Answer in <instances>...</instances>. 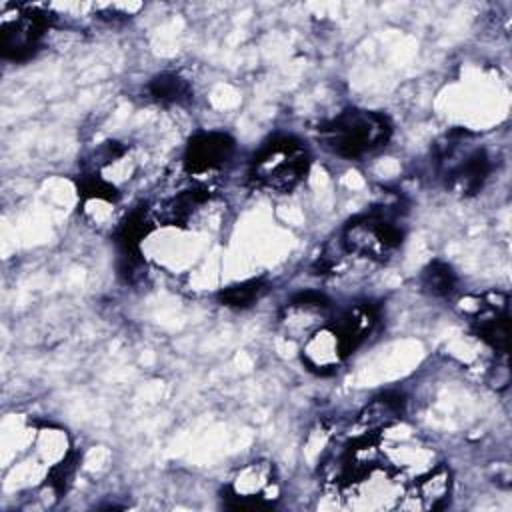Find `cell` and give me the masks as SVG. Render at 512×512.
<instances>
[{
    "mask_svg": "<svg viewBox=\"0 0 512 512\" xmlns=\"http://www.w3.org/2000/svg\"><path fill=\"white\" fill-rule=\"evenodd\" d=\"M436 170L444 186L458 196H472L480 192L492 172L488 152L474 144L466 130H450L434 148Z\"/></svg>",
    "mask_w": 512,
    "mask_h": 512,
    "instance_id": "obj_1",
    "label": "cell"
},
{
    "mask_svg": "<svg viewBox=\"0 0 512 512\" xmlns=\"http://www.w3.org/2000/svg\"><path fill=\"white\" fill-rule=\"evenodd\" d=\"M398 206V202H382L352 218L340 236V244L344 246L346 254L372 262L390 260L404 238V230L398 224Z\"/></svg>",
    "mask_w": 512,
    "mask_h": 512,
    "instance_id": "obj_2",
    "label": "cell"
},
{
    "mask_svg": "<svg viewBox=\"0 0 512 512\" xmlns=\"http://www.w3.org/2000/svg\"><path fill=\"white\" fill-rule=\"evenodd\" d=\"M392 128L386 116L350 108L328 120L320 128V140L324 146L344 158H362L386 146L390 140Z\"/></svg>",
    "mask_w": 512,
    "mask_h": 512,
    "instance_id": "obj_3",
    "label": "cell"
},
{
    "mask_svg": "<svg viewBox=\"0 0 512 512\" xmlns=\"http://www.w3.org/2000/svg\"><path fill=\"white\" fill-rule=\"evenodd\" d=\"M308 168L310 154L306 146L294 136H276L254 156L250 176L260 188L286 194L306 178Z\"/></svg>",
    "mask_w": 512,
    "mask_h": 512,
    "instance_id": "obj_4",
    "label": "cell"
},
{
    "mask_svg": "<svg viewBox=\"0 0 512 512\" xmlns=\"http://www.w3.org/2000/svg\"><path fill=\"white\" fill-rule=\"evenodd\" d=\"M50 22L46 12L28 4H10L0 18V52L6 60L32 56Z\"/></svg>",
    "mask_w": 512,
    "mask_h": 512,
    "instance_id": "obj_5",
    "label": "cell"
},
{
    "mask_svg": "<svg viewBox=\"0 0 512 512\" xmlns=\"http://www.w3.org/2000/svg\"><path fill=\"white\" fill-rule=\"evenodd\" d=\"M276 470L266 460H254L236 470L222 490L228 508H268L278 500Z\"/></svg>",
    "mask_w": 512,
    "mask_h": 512,
    "instance_id": "obj_6",
    "label": "cell"
},
{
    "mask_svg": "<svg viewBox=\"0 0 512 512\" xmlns=\"http://www.w3.org/2000/svg\"><path fill=\"white\" fill-rule=\"evenodd\" d=\"M462 312L470 318L476 336L496 354L508 352V296L498 290L460 300Z\"/></svg>",
    "mask_w": 512,
    "mask_h": 512,
    "instance_id": "obj_7",
    "label": "cell"
},
{
    "mask_svg": "<svg viewBox=\"0 0 512 512\" xmlns=\"http://www.w3.org/2000/svg\"><path fill=\"white\" fill-rule=\"evenodd\" d=\"M234 148V140L224 132H198L188 140L184 168L190 174L216 172L230 162Z\"/></svg>",
    "mask_w": 512,
    "mask_h": 512,
    "instance_id": "obj_8",
    "label": "cell"
},
{
    "mask_svg": "<svg viewBox=\"0 0 512 512\" xmlns=\"http://www.w3.org/2000/svg\"><path fill=\"white\" fill-rule=\"evenodd\" d=\"M452 490V474L444 464H434L424 474L414 478V484L398 502L400 508L410 510H440L446 506Z\"/></svg>",
    "mask_w": 512,
    "mask_h": 512,
    "instance_id": "obj_9",
    "label": "cell"
},
{
    "mask_svg": "<svg viewBox=\"0 0 512 512\" xmlns=\"http://www.w3.org/2000/svg\"><path fill=\"white\" fill-rule=\"evenodd\" d=\"M300 358H302V364L310 372L326 376V374H332L338 370V366L346 358V352H344L342 342H340L338 334L334 332V328L330 324H326V326L316 328L314 332H310L304 338Z\"/></svg>",
    "mask_w": 512,
    "mask_h": 512,
    "instance_id": "obj_10",
    "label": "cell"
},
{
    "mask_svg": "<svg viewBox=\"0 0 512 512\" xmlns=\"http://www.w3.org/2000/svg\"><path fill=\"white\" fill-rule=\"evenodd\" d=\"M376 320H378L376 306L370 302H358L330 322V326L334 328V332L342 342L346 356H350L368 338Z\"/></svg>",
    "mask_w": 512,
    "mask_h": 512,
    "instance_id": "obj_11",
    "label": "cell"
},
{
    "mask_svg": "<svg viewBox=\"0 0 512 512\" xmlns=\"http://www.w3.org/2000/svg\"><path fill=\"white\" fill-rule=\"evenodd\" d=\"M404 396L396 392H384L372 398L356 418L358 436H376L396 424L404 414Z\"/></svg>",
    "mask_w": 512,
    "mask_h": 512,
    "instance_id": "obj_12",
    "label": "cell"
},
{
    "mask_svg": "<svg viewBox=\"0 0 512 512\" xmlns=\"http://www.w3.org/2000/svg\"><path fill=\"white\" fill-rule=\"evenodd\" d=\"M330 308V302L324 294L320 292H300L296 294L284 308L282 314V322L286 324V328L294 334V332H304V336H308L310 332H314L316 324H312V320L322 318L324 312Z\"/></svg>",
    "mask_w": 512,
    "mask_h": 512,
    "instance_id": "obj_13",
    "label": "cell"
},
{
    "mask_svg": "<svg viewBox=\"0 0 512 512\" xmlns=\"http://www.w3.org/2000/svg\"><path fill=\"white\" fill-rule=\"evenodd\" d=\"M208 200L210 192L206 188H188L152 210V218L164 226H184Z\"/></svg>",
    "mask_w": 512,
    "mask_h": 512,
    "instance_id": "obj_14",
    "label": "cell"
},
{
    "mask_svg": "<svg viewBox=\"0 0 512 512\" xmlns=\"http://www.w3.org/2000/svg\"><path fill=\"white\" fill-rule=\"evenodd\" d=\"M148 96L158 104H184L192 98V88L188 80H184L180 74L174 72H162L156 74L148 82Z\"/></svg>",
    "mask_w": 512,
    "mask_h": 512,
    "instance_id": "obj_15",
    "label": "cell"
},
{
    "mask_svg": "<svg viewBox=\"0 0 512 512\" xmlns=\"http://www.w3.org/2000/svg\"><path fill=\"white\" fill-rule=\"evenodd\" d=\"M456 272L452 270L450 264L442 262V260H432L424 270H422V276H420V284L422 288L432 294V296H448L454 292L456 288Z\"/></svg>",
    "mask_w": 512,
    "mask_h": 512,
    "instance_id": "obj_16",
    "label": "cell"
},
{
    "mask_svg": "<svg viewBox=\"0 0 512 512\" xmlns=\"http://www.w3.org/2000/svg\"><path fill=\"white\" fill-rule=\"evenodd\" d=\"M266 292V282L262 278L246 280L240 284H232L220 290L218 300L228 308H248Z\"/></svg>",
    "mask_w": 512,
    "mask_h": 512,
    "instance_id": "obj_17",
    "label": "cell"
},
{
    "mask_svg": "<svg viewBox=\"0 0 512 512\" xmlns=\"http://www.w3.org/2000/svg\"><path fill=\"white\" fill-rule=\"evenodd\" d=\"M142 8L140 2H106V4H96L94 10L98 14V18L108 20V22H118V20H126L130 16H134L138 10Z\"/></svg>",
    "mask_w": 512,
    "mask_h": 512,
    "instance_id": "obj_18",
    "label": "cell"
},
{
    "mask_svg": "<svg viewBox=\"0 0 512 512\" xmlns=\"http://www.w3.org/2000/svg\"><path fill=\"white\" fill-rule=\"evenodd\" d=\"M492 376H494L492 382H496L494 386H496L498 390L508 386V382H510V372H508V366H506V356L502 358V364H496V366L492 368Z\"/></svg>",
    "mask_w": 512,
    "mask_h": 512,
    "instance_id": "obj_19",
    "label": "cell"
}]
</instances>
